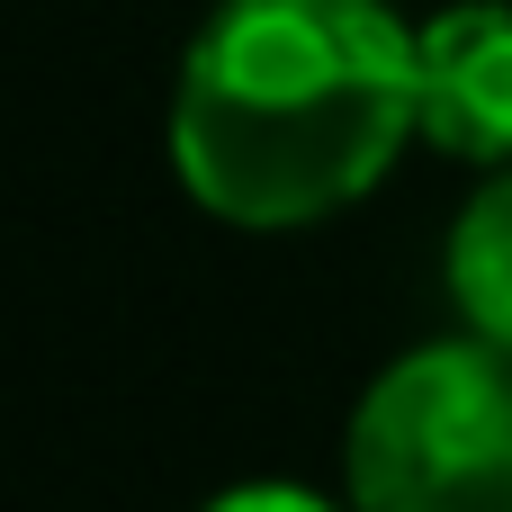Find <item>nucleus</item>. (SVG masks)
Returning <instances> with one entry per match:
<instances>
[{"label":"nucleus","instance_id":"1","mask_svg":"<svg viewBox=\"0 0 512 512\" xmlns=\"http://www.w3.org/2000/svg\"><path fill=\"white\" fill-rule=\"evenodd\" d=\"M414 126L423 36L387 0H216L171 90L180 189L243 234L369 198Z\"/></svg>","mask_w":512,"mask_h":512},{"label":"nucleus","instance_id":"2","mask_svg":"<svg viewBox=\"0 0 512 512\" xmlns=\"http://www.w3.org/2000/svg\"><path fill=\"white\" fill-rule=\"evenodd\" d=\"M342 477L360 512H512V342L405 351L360 396Z\"/></svg>","mask_w":512,"mask_h":512},{"label":"nucleus","instance_id":"3","mask_svg":"<svg viewBox=\"0 0 512 512\" xmlns=\"http://www.w3.org/2000/svg\"><path fill=\"white\" fill-rule=\"evenodd\" d=\"M423 135L459 162H512V9L468 0L423 27Z\"/></svg>","mask_w":512,"mask_h":512},{"label":"nucleus","instance_id":"4","mask_svg":"<svg viewBox=\"0 0 512 512\" xmlns=\"http://www.w3.org/2000/svg\"><path fill=\"white\" fill-rule=\"evenodd\" d=\"M441 279H450V306H459L468 333L512 342V171H495V180L459 207Z\"/></svg>","mask_w":512,"mask_h":512},{"label":"nucleus","instance_id":"5","mask_svg":"<svg viewBox=\"0 0 512 512\" xmlns=\"http://www.w3.org/2000/svg\"><path fill=\"white\" fill-rule=\"evenodd\" d=\"M198 512H333L324 495H306V486H234V495H216V504Z\"/></svg>","mask_w":512,"mask_h":512}]
</instances>
